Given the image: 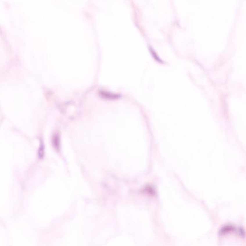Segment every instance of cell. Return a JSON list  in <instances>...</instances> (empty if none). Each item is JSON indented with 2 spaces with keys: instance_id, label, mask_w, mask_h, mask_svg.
Returning a JSON list of instances; mask_svg holds the SVG:
<instances>
[{
  "instance_id": "3",
  "label": "cell",
  "mask_w": 246,
  "mask_h": 246,
  "mask_svg": "<svg viewBox=\"0 0 246 246\" xmlns=\"http://www.w3.org/2000/svg\"><path fill=\"white\" fill-rule=\"evenodd\" d=\"M39 158H42L44 156V146L43 144L42 143L40 145V147L39 148V152H38Z\"/></svg>"
},
{
  "instance_id": "1",
  "label": "cell",
  "mask_w": 246,
  "mask_h": 246,
  "mask_svg": "<svg viewBox=\"0 0 246 246\" xmlns=\"http://www.w3.org/2000/svg\"><path fill=\"white\" fill-rule=\"evenodd\" d=\"M99 95L103 99L114 100L120 99L121 98L120 95L118 94H114L109 92L105 91H99Z\"/></svg>"
},
{
  "instance_id": "2",
  "label": "cell",
  "mask_w": 246,
  "mask_h": 246,
  "mask_svg": "<svg viewBox=\"0 0 246 246\" xmlns=\"http://www.w3.org/2000/svg\"><path fill=\"white\" fill-rule=\"evenodd\" d=\"M53 145L56 150H59L60 147V138L58 134H55L53 136Z\"/></svg>"
}]
</instances>
